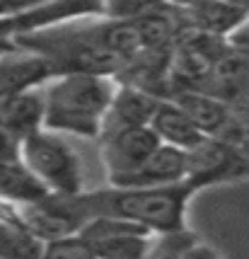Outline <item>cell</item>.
Returning <instances> with one entry per match:
<instances>
[{
	"label": "cell",
	"mask_w": 249,
	"mask_h": 259,
	"mask_svg": "<svg viewBox=\"0 0 249 259\" xmlns=\"http://www.w3.org/2000/svg\"><path fill=\"white\" fill-rule=\"evenodd\" d=\"M196 192L191 182L158 187H112L94 194H75V206L82 221L94 215H119L136 221L155 235L181 230L189 196ZM85 226V223H82Z\"/></svg>",
	"instance_id": "cell-1"
},
{
	"label": "cell",
	"mask_w": 249,
	"mask_h": 259,
	"mask_svg": "<svg viewBox=\"0 0 249 259\" xmlns=\"http://www.w3.org/2000/svg\"><path fill=\"white\" fill-rule=\"evenodd\" d=\"M119 82L114 75L61 73L46 82L44 128L73 136H102L104 119L112 109Z\"/></svg>",
	"instance_id": "cell-2"
},
{
	"label": "cell",
	"mask_w": 249,
	"mask_h": 259,
	"mask_svg": "<svg viewBox=\"0 0 249 259\" xmlns=\"http://www.w3.org/2000/svg\"><path fill=\"white\" fill-rule=\"evenodd\" d=\"M22 160L44 182L51 194H58V196L82 194L80 158L58 136V131L39 128L27 138H22Z\"/></svg>",
	"instance_id": "cell-3"
},
{
	"label": "cell",
	"mask_w": 249,
	"mask_h": 259,
	"mask_svg": "<svg viewBox=\"0 0 249 259\" xmlns=\"http://www.w3.org/2000/svg\"><path fill=\"white\" fill-rule=\"evenodd\" d=\"M153 126H124L102 134V160L109 184H119L145 165V160L160 148Z\"/></svg>",
	"instance_id": "cell-4"
},
{
	"label": "cell",
	"mask_w": 249,
	"mask_h": 259,
	"mask_svg": "<svg viewBox=\"0 0 249 259\" xmlns=\"http://www.w3.org/2000/svg\"><path fill=\"white\" fill-rule=\"evenodd\" d=\"M186 155H189L186 182H191L196 189L215 182L235 180L249 172V160L220 136H206L198 146L186 150Z\"/></svg>",
	"instance_id": "cell-5"
},
{
	"label": "cell",
	"mask_w": 249,
	"mask_h": 259,
	"mask_svg": "<svg viewBox=\"0 0 249 259\" xmlns=\"http://www.w3.org/2000/svg\"><path fill=\"white\" fill-rule=\"evenodd\" d=\"M56 75H61L56 63L34 49L15 44L0 56V95H17L44 88Z\"/></svg>",
	"instance_id": "cell-6"
},
{
	"label": "cell",
	"mask_w": 249,
	"mask_h": 259,
	"mask_svg": "<svg viewBox=\"0 0 249 259\" xmlns=\"http://www.w3.org/2000/svg\"><path fill=\"white\" fill-rule=\"evenodd\" d=\"M44 116L46 95L41 88L17 95H0V128L20 141L44 128Z\"/></svg>",
	"instance_id": "cell-7"
},
{
	"label": "cell",
	"mask_w": 249,
	"mask_h": 259,
	"mask_svg": "<svg viewBox=\"0 0 249 259\" xmlns=\"http://www.w3.org/2000/svg\"><path fill=\"white\" fill-rule=\"evenodd\" d=\"M160 102H162V97H158L155 92L145 90L140 85H133V82H121L112 102V109L104 119L102 134L112 131V128H124V126L150 124L158 112Z\"/></svg>",
	"instance_id": "cell-8"
},
{
	"label": "cell",
	"mask_w": 249,
	"mask_h": 259,
	"mask_svg": "<svg viewBox=\"0 0 249 259\" xmlns=\"http://www.w3.org/2000/svg\"><path fill=\"white\" fill-rule=\"evenodd\" d=\"M189 175V155L186 150L167 143H160V148L145 160V165L133 172L131 177L121 180L112 187H158V184H177L184 182Z\"/></svg>",
	"instance_id": "cell-9"
},
{
	"label": "cell",
	"mask_w": 249,
	"mask_h": 259,
	"mask_svg": "<svg viewBox=\"0 0 249 259\" xmlns=\"http://www.w3.org/2000/svg\"><path fill=\"white\" fill-rule=\"evenodd\" d=\"M170 100L177 102L206 136H220L230 124V104L213 92L201 88H179Z\"/></svg>",
	"instance_id": "cell-10"
},
{
	"label": "cell",
	"mask_w": 249,
	"mask_h": 259,
	"mask_svg": "<svg viewBox=\"0 0 249 259\" xmlns=\"http://www.w3.org/2000/svg\"><path fill=\"white\" fill-rule=\"evenodd\" d=\"M150 126H153V131L158 134L162 143L181 148V150H191L193 146H198L206 138L204 131L193 124V119L174 100L160 102Z\"/></svg>",
	"instance_id": "cell-11"
},
{
	"label": "cell",
	"mask_w": 249,
	"mask_h": 259,
	"mask_svg": "<svg viewBox=\"0 0 249 259\" xmlns=\"http://www.w3.org/2000/svg\"><path fill=\"white\" fill-rule=\"evenodd\" d=\"M48 194L51 192L46 189V184L29 169L22 158L0 162V199L20 206V203L41 201Z\"/></svg>",
	"instance_id": "cell-12"
},
{
	"label": "cell",
	"mask_w": 249,
	"mask_h": 259,
	"mask_svg": "<svg viewBox=\"0 0 249 259\" xmlns=\"http://www.w3.org/2000/svg\"><path fill=\"white\" fill-rule=\"evenodd\" d=\"M247 15L249 10L239 8L230 0H211V3L191 10V24L189 27L218 34V36H230L239 24L244 22Z\"/></svg>",
	"instance_id": "cell-13"
},
{
	"label": "cell",
	"mask_w": 249,
	"mask_h": 259,
	"mask_svg": "<svg viewBox=\"0 0 249 259\" xmlns=\"http://www.w3.org/2000/svg\"><path fill=\"white\" fill-rule=\"evenodd\" d=\"M44 242L32 235L20 221L0 215V257H39Z\"/></svg>",
	"instance_id": "cell-14"
},
{
	"label": "cell",
	"mask_w": 249,
	"mask_h": 259,
	"mask_svg": "<svg viewBox=\"0 0 249 259\" xmlns=\"http://www.w3.org/2000/svg\"><path fill=\"white\" fill-rule=\"evenodd\" d=\"M44 254L46 257H63V259H92V257H97L92 242L82 235L80 230L66 233V235H58V237H54V240H46Z\"/></svg>",
	"instance_id": "cell-15"
},
{
	"label": "cell",
	"mask_w": 249,
	"mask_h": 259,
	"mask_svg": "<svg viewBox=\"0 0 249 259\" xmlns=\"http://www.w3.org/2000/svg\"><path fill=\"white\" fill-rule=\"evenodd\" d=\"M167 0H104V15L114 20H138L153 12H162Z\"/></svg>",
	"instance_id": "cell-16"
},
{
	"label": "cell",
	"mask_w": 249,
	"mask_h": 259,
	"mask_svg": "<svg viewBox=\"0 0 249 259\" xmlns=\"http://www.w3.org/2000/svg\"><path fill=\"white\" fill-rule=\"evenodd\" d=\"M15 158H22V141L8 134L5 128H0V162Z\"/></svg>",
	"instance_id": "cell-17"
},
{
	"label": "cell",
	"mask_w": 249,
	"mask_h": 259,
	"mask_svg": "<svg viewBox=\"0 0 249 259\" xmlns=\"http://www.w3.org/2000/svg\"><path fill=\"white\" fill-rule=\"evenodd\" d=\"M36 3H41V0H0V20L12 17V15H17V12L36 5Z\"/></svg>",
	"instance_id": "cell-18"
},
{
	"label": "cell",
	"mask_w": 249,
	"mask_h": 259,
	"mask_svg": "<svg viewBox=\"0 0 249 259\" xmlns=\"http://www.w3.org/2000/svg\"><path fill=\"white\" fill-rule=\"evenodd\" d=\"M227 41L235 46V49H239V51H247V54H249V15L244 17V22L239 24L237 29L227 36Z\"/></svg>",
	"instance_id": "cell-19"
},
{
	"label": "cell",
	"mask_w": 249,
	"mask_h": 259,
	"mask_svg": "<svg viewBox=\"0 0 249 259\" xmlns=\"http://www.w3.org/2000/svg\"><path fill=\"white\" fill-rule=\"evenodd\" d=\"M170 5H177V8H184V10H196V8H201L206 3H211V0H167Z\"/></svg>",
	"instance_id": "cell-20"
},
{
	"label": "cell",
	"mask_w": 249,
	"mask_h": 259,
	"mask_svg": "<svg viewBox=\"0 0 249 259\" xmlns=\"http://www.w3.org/2000/svg\"><path fill=\"white\" fill-rule=\"evenodd\" d=\"M230 3H235V5H239V8L249 10V0H230Z\"/></svg>",
	"instance_id": "cell-21"
}]
</instances>
